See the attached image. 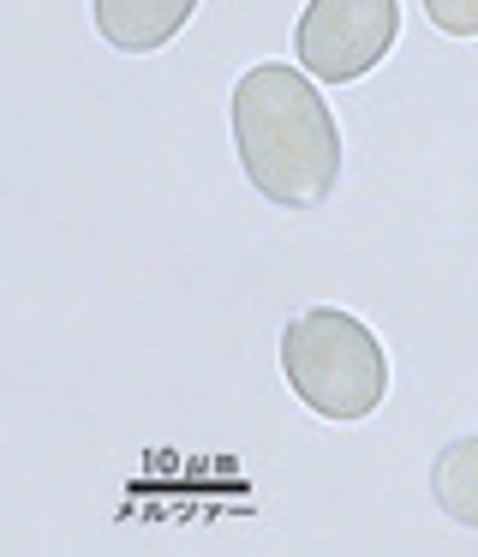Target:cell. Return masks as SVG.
<instances>
[{"mask_svg": "<svg viewBox=\"0 0 478 557\" xmlns=\"http://www.w3.org/2000/svg\"><path fill=\"white\" fill-rule=\"evenodd\" d=\"M234 150L251 193L281 210H317L341 181V126L323 90L299 66H246L227 102Z\"/></svg>", "mask_w": 478, "mask_h": 557, "instance_id": "1", "label": "cell"}, {"mask_svg": "<svg viewBox=\"0 0 478 557\" xmlns=\"http://www.w3.org/2000/svg\"><path fill=\"white\" fill-rule=\"evenodd\" d=\"M281 372L293 396L323 420H365L389 396V354L365 318L341 306H311L293 312L281 330Z\"/></svg>", "mask_w": 478, "mask_h": 557, "instance_id": "2", "label": "cell"}, {"mask_svg": "<svg viewBox=\"0 0 478 557\" xmlns=\"http://www.w3.org/2000/svg\"><path fill=\"white\" fill-rule=\"evenodd\" d=\"M401 37V0H305L293 54L323 85H353Z\"/></svg>", "mask_w": 478, "mask_h": 557, "instance_id": "3", "label": "cell"}, {"mask_svg": "<svg viewBox=\"0 0 478 557\" xmlns=\"http://www.w3.org/2000/svg\"><path fill=\"white\" fill-rule=\"evenodd\" d=\"M198 13V0H90L96 37L120 54H155L179 37Z\"/></svg>", "mask_w": 478, "mask_h": 557, "instance_id": "4", "label": "cell"}, {"mask_svg": "<svg viewBox=\"0 0 478 557\" xmlns=\"http://www.w3.org/2000/svg\"><path fill=\"white\" fill-rule=\"evenodd\" d=\"M430 497H437V509L454 528L478 533V432L437 449V461H430Z\"/></svg>", "mask_w": 478, "mask_h": 557, "instance_id": "5", "label": "cell"}, {"mask_svg": "<svg viewBox=\"0 0 478 557\" xmlns=\"http://www.w3.org/2000/svg\"><path fill=\"white\" fill-rule=\"evenodd\" d=\"M425 18L442 37H478V0H425Z\"/></svg>", "mask_w": 478, "mask_h": 557, "instance_id": "6", "label": "cell"}]
</instances>
